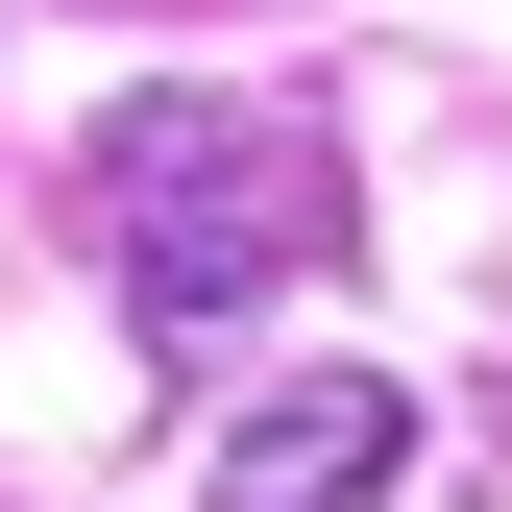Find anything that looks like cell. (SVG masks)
<instances>
[{
    "label": "cell",
    "instance_id": "6da1fadb",
    "mask_svg": "<svg viewBox=\"0 0 512 512\" xmlns=\"http://www.w3.org/2000/svg\"><path fill=\"white\" fill-rule=\"evenodd\" d=\"M122 147V293H147V342H220L244 293L342 269V171H317V122H98Z\"/></svg>",
    "mask_w": 512,
    "mask_h": 512
},
{
    "label": "cell",
    "instance_id": "7a4b0ae2",
    "mask_svg": "<svg viewBox=\"0 0 512 512\" xmlns=\"http://www.w3.org/2000/svg\"><path fill=\"white\" fill-rule=\"evenodd\" d=\"M366 488H415V391L391 366H317V391H269L220 439V512H366Z\"/></svg>",
    "mask_w": 512,
    "mask_h": 512
}]
</instances>
